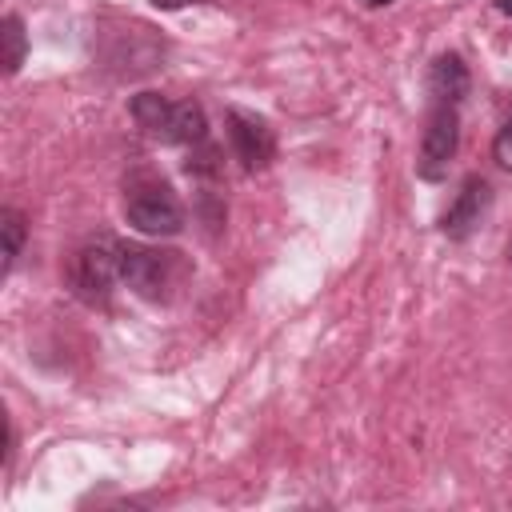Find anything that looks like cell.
I'll return each instance as SVG.
<instances>
[{
	"label": "cell",
	"mask_w": 512,
	"mask_h": 512,
	"mask_svg": "<svg viewBox=\"0 0 512 512\" xmlns=\"http://www.w3.org/2000/svg\"><path fill=\"white\" fill-rule=\"evenodd\" d=\"M368 4H372V8H380V4H392V0H368Z\"/></svg>",
	"instance_id": "obj_15"
},
{
	"label": "cell",
	"mask_w": 512,
	"mask_h": 512,
	"mask_svg": "<svg viewBox=\"0 0 512 512\" xmlns=\"http://www.w3.org/2000/svg\"><path fill=\"white\" fill-rule=\"evenodd\" d=\"M224 128H228L232 156L244 164V172H260V168L272 164V156H276V132L268 128L264 116L244 112V108H228Z\"/></svg>",
	"instance_id": "obj_4"
},
{
	"label": "cell",
	"mask_w": 512,
	"mask_h": 512,
	"mask_svg": "<svg viewBox=\"0 0 512 512\" xmlns=\"http://www.w3.org/2000/svg\"><path fill=\"white\" fill-rule=\"evenodd\" d=\"M124 216L144 236H176L184 228V208L168 184H136L124 200Z\"/></svg>",
	"instance_id": "obj_3"
},
{
	"label": "cell",
	"mask_w": 512,
	"mask_h": 512,
	"mask_svg": "<svg viewBox=\"0 0 512 512\" xmlns=\"http://www.w3.org/2000/svg\"><path fill=\"white\" fill-rule=\"evenodd\" d=\"M152 8H160V12H176V8H188V4H204V0H148Z\"/></svg>",
	"instance_id": "obj_13"
},
{
	"label": "cell",
	"mask_w": 512,
	"mask_h": 512,
	"mask_svg": "<svg viewBox=\"0 0 512 512\" xmlns=\"http://www.w3.org/2000/svg\"><path fill=\"white\" fill-rule=\"evenodd\" d=\"M4 72L8 76H16L20 72V64H24V56H28V36H24V20L16 16V12H8L4 16Z\"/></svg>",
	"instance_id": "obj_10"
},
{
	"label": "cell",
	"mask_w": 512,
	"mask_h": 512,
	"mask_svg": "<svg viewBox=\"0 0 512 512\" xmlns=\"http://www.w3.org/2000/svg\"><path fill=\"white\" fill-rule=\"evenodd\" d=\"M172 104H176V100H168V96H160V92H140V96H132V120H136L148 136L160 140V132H164L168 116H172Z\"/></svg>",
	"instance_id": "obj_9"
},
{
	"label": "cell",
	"mask_w": 512,
	"mask_h": 512,
	"mask_svg": "<svg viewBox=\"0 0 512 512\" xmlns=\"http://www.w3.org/2000/svg\"><path fill=\"white\" fill-rule=\"evenodd\" d=\"M116 280H120V244H112V240L84 244L68 264V284H72L76 300H84L92 308L108 304Z\"/></svg>",
	"instance_id": "obj_1"
},
{
	"label": "cell",
	"mask_w": 512,
	"mask_h": 512,
	"mask_svg": "<svg viewBox=\"0 0 512 512\" xmlns=\"http://www.w3.org/2000/svg\"><path fill=\"white\" fill-rule=\"evenodd\" d=\"M492 4H496V8L504 12V16H512V0H492Z\"/></svg>",
	"instance_id": "obj_14"
},
{
	"label": "cell",
	"mask_w": 512,
	"mask_h": 512,
	"mask_svg": "<svg viewBox=\"0 0 512 512\" xmlns=\"http://www.w3.org/2000/svg\"><path fill=\"white\" fill-rule=\"evenodd\" d=\"M0 232H4V276L16 268L20 260V248H24V236H28V224H24V212L16 208H4L0 212Z\"/></svg>",
	"instance_id": "obj_11"
},
{
	"label": "cell",
	"mask_w": 512,
	"mask_h": 512,
	"mask_svg": "<svg viewBox=\"0 0 512 512\" xmlns=\"http://www.w3.org/2000/svg\"><path fill=\"white\" fill-rule=\"evenodd\" d=\"M120 280L144 300H168V288L176 280V252L120 244Z\"/></svg>",
	"instance_id": "obj_2"
},
{
	"label": "cell",
	"mask_w": 512,
	"mask_h": 512,
	"mask_svg": "<svg viewBox=\"0 0 512 512\" xmlns=\"http://www.w3.org/2000/svg\"><path fill=\"white\" fill-rule=\"evenodd\" d=\"M492 156H496V164L500 168H508L512 172V116L504 120V128L496 132V140H492Z\"/></svg>",
	"instance_id": "obj_12"
},
{
	"label": "cell",
	"mask_w": 512,
	"mask_h": 512,
	"mask_svg": "<svg viewBox=\"0 0 512 512\" xmlns=\"http://www.w3.org/2000/svg\"><path fill=\"white\" fill-rule=\"evenodd\" d=\"M488 204H492L488 180H484V176H468V180L460 184L456 200L448 204V212L440 216V232H444L448 240H464V236L480 224V216L488 212Z\"/></svg>",
	"instance_id": "obj_6"
},
{
	"label": "cell",
	"mask_w": 512,
	"mask_h": 512,
	"mask_svg": "<svg viewBox=\"0 0 512 512\" xmlns=\"http://www.w3.org/2000/svg\"><path fill=\"white\" fill-rule=\"evenodd\" d=\"M164 144H204L208 140V120H204V108L196 100H176L172 104V116L160 132Z\"/></svg>",
	"instance_id": "obj_8"
},
{
	"label": "cell",
	"mask_w": 512,
	"mask_h": 512,
	"mask_svg": "<svg viewBox=\"0 0 512 512\" xmlns=\"http://www.w3.org/2000/svg\"><path fill=\"white\" fill-rule=\"evenodd\" d=\"M468 84H472L468 80V64L456 52H444V56L432 60V68H428V92H432L436 104H460L468 96Z\"/></svg>",
	"instance_id": "obj_7"
},
{
	"label": "cell",
	"mask_w": 512,
	"mask_h": 512,
	"mask_svg": "<svg viewBox=\"0 0 512 512\" xmlns=\"http://www.w3.org/2000/svg\"><path fill=\"white\" fill-rule=\"evenodd\" d=\"M456 144H460V116H456V104H436V108L428 112V124H424L416 172H420L424 180H444L448 160L456 156Z\"/></svg>",
	"instance_id": "obj_5"
}]
</instances>
